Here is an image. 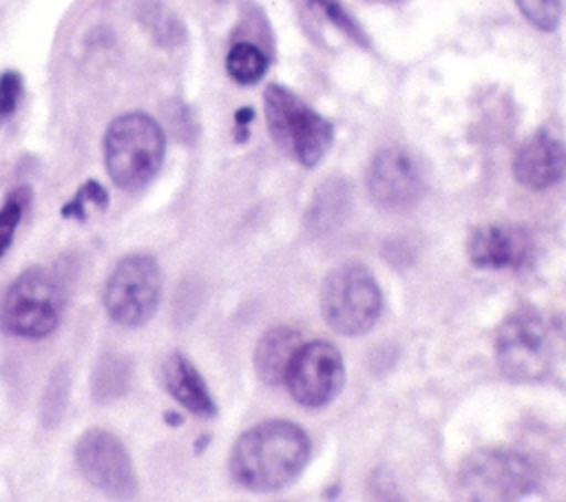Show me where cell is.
<instances>
[{
	"label": "cell",
	"instance_id": "ffe728a7",
	"mask_svg": "<svg viewBox=\"0 0 566 502\" xmlns=\"http://www.w3.org/2000/svg\"><path fill=\"white\" fill-rule=\"evenodd\" d=\"M31 199L29 188H15L2 203L0 208V257L7 252V248L13 241V232L22 219V212Z\"/></svg>",
	"mask_w": 566,
	"mask_h": 502
},
{
	"label": "cell",
	"instance_id": "9c48e42d",
	"mask_svg": "<svg viewBox=\"0 0 566 502\" xmlns=\"http://www.w3.org/2000/svg\"><path fill=\"white\" fill-rule=\"evenodd\" d=\"M75 464L84 480L113 500H133L137 473L124 442L106 429H88L75 442Z\"/></svg>",
	"mask_w": 566,
	"mask_h": 502
},
{
	"label": "cell",
	"instance_id": "30bf717a",
	"mask_svg": "<svg viewBox=\"0 0 566 502\" xmlns=\"http://www.w3.org/2000/svg\"><path fill=\"white\" fill-rule=\"evenodd\" d=\"M345 380L340 352L325 341L303 343L285 376L292 398L305 407L329 402Z\"/></svg>",
	"mask_w": 566,
	"mask_h": 502
},
{
	"label": "cell",
	"instance_id": "ac0fdd59",
	"mask_svg": "<svg viewBox=\"0 0 566 502\" xmlns=\"http://www.w3.org/2000/svg\"><path fill=\"white\" fill-rule=\"evenodd\" d=\"M130 383L128 363L119 356H106L93 376V396L97 400H115L119 398Z\"/></svg>",
	"mask_w": 566,
	"mask_h": 502
},
{
	"label": "cell",
	"instance_id": "7c38bea8",
	"mask_svg": "<svg viewBox=\"0 0 566 502\" xmlns=\"http://www.w3.org/2000/svg\"><path fill=\"white\" fill-rule=\"evenodd\" d=\"M467 252L473 265L486 270L522 268L533 254L531 234L511 223H489L471 232Z\"/></svg>",
	"mask_w": 566,
	"mask_h": 502
},
{
	"label": "cell",
	"instance_id": "4fadbf2b",
	"mask_svg": "<svg viewBox=\"0 0 566 502\" xmlns=\"http://www.w3.org/2000/svg\"><path fill=\"white\" fill-rule=\"evenodd\" d=\"M515 179L531 188L544 190L566 175V146L551 135H535L513 159Z\"/></svg>",
	"mask_w": 566,
	"mask_h": 502
},
{
	"label": "cell",
	"instance_id": "d4e9b609",
	"mask_svg": "<svg viewBox=\"0 0 566 502\" xmlns=\"http://www.w3.org/2000/svg\"><path fill=\"white\" fill-rule=\"evenodd\" d=\"M374 502H405V500H402L400 495L391 493V491H378L376 498H374Z\"/></svg>",
	"mask_w": 566,
	"mask_h": 502
},
{
	"label": "cell",
	"instance_id": "277c9868",
	"mask_svg": "<svg viewBox=\"0 0 566 502\" xmlns=\"http://www.w3.org/2000/svg\"><path fill=\"white\" fill-rule=\"evenodd\" d=\"M263 108L272 142L303 166H316L332 146V124L307 108L292 91L270 84L263 93Z\"/></svg>",
	"mask_w": 566,
	"mask_h": 502
},
{
	"label": "cell",
	"instance_id": "8992f818",
	"mask_svg": "<svg viewBox=\"0 0 566 502\" xmlns=\"http://www.w3.org/2000/svg\"><path fill=\"white\" fill-rule=\"evenodd\" d=\"M380 307V287L374 274L358 263L340 265L323 281L321 312L325 323L338 334H365L378 321Z\"/></svg>",
	"mask_w": 566,
	"mask_h": 502
},
{
	"label": "cell",
	"instance_id": "ba28073f",
	"mask_svg": "<svg viewBox=\"0 0 566 502\" xmlns=\"http://www.w3.org/2000/svg\"><path fill=\"white\" fill-rule=\"evenodd\" d=\"M500 369L511 380H537L553 360V341L546 321L535 312L509 316L495 336Z\"/></svg>",
	"mask_w": 566,
	"mask_h": 502
},
{
	"label": "cell",
	"instance_id": "cb8c5ba5",
	"mask_svg": "<svg viewBox=\"0 0 566 502\" xmlns=\"http://www.w3.org/2000/svg\"><path fill=\"white\" fill-rule=\"evenodd\" d=\"M22 95V77L18 71H4L0 75V126L15 113Z\"/></svg>",
	"mask_w": 566,
	"mask_h": 502
},
{
	"label": "cell",
	"instance_id": "e0dca14e",
	"mask_svg": "<svg viewBox=\"0 0 566 502\" xmlns=\"http://www.w3.org/2000/svg\"><path fill=\"white\" fill-rule=\"evenodd\" d=\"M226 71L237 84H254L268 71V57L250 42L234 44L226 55Z\"/></svg>",
	"mask_w": 566,
	"mask_h": 502
},
{
	"label": "cell",
	"instance_id": "44dd1931",
	"mask_svg": "<svg viewBox=\"0 0 566 502\" xmlns=\"http://www.w3.org/2000/svg\"><path fill=\"white\" fill-rule=\"evenodd\" d=\"M522 15L539 31H553L559 24V0H515Z\"/></svg>",
	"mask_w": 566,
	"mask_h": 502
},
{
	"label": "cell",
	"instance_id": "8fae6325",
	"mask_svg": "<svg viewBox=\"0 0 566 502\" xmlns=\"http://www.w3.org/2000/svg\"><path fill=\"white\" fill-rule=\"evenodd\" d=\"M367 190L376 206L400 210L418 201L422 177L409 153L400 148H382L369 164Z\"/></svg>",
	"mask_w": 566,
	"mask_h": 502
},
{
	"label": "cell",
	"instance_id": "d6986e66",
	"mask_svg": "<svg viewBox=\"0 0 566 502\" xmlns=\"http://www.w3.org/2000/svg\"><path fill=\"white\" fill-rule=\"evenodd\" d=\"M66 398H69V374L64 367L55 369L51 374V380L46 385V391L42 396V411H40V418L46 427H53L57 425V420L62 418L64 414V407H66Z\"/></svg>",
	"mask_w": 566,
	"mask_h": 502
},
{
	"label": "cell",
	"instance_id": "5bb4252c",
	"mask_svg": "<svg viewBox=\"0 0 566 502\" xmlns=\"http://www.w3.org/2000/svg\"><path fill=\"white\" fill-rule=\"evenodd\" d=\"M161 383L166 391L190 414H197L203 418L217 414L208 385L188 356L179 352L170 354L161 367Z\"/></svg>",
	"mask_w": 566,
	"mask_h": 502
},
{
	"label": "cell",
	"instance_id": "2e32d148",
	"mask_svg": "<svg viewBox=\"0 0 566 502\" xmlns=\"http://www.w3.org/2000/svg\"><path fill=\"white\" fill-rule=\"evenodd\" d=\"M139 22L148 29V33L161 46H177L186 38V29L181 20L159 2H144L139 7Z\"/></svg>",
	"mask_w": 566,
	"mask_h": 502
},
{
	"label": "cell",
	"instance_id": "3957f363",
	"mask_svg": "<svg viewBox=\"0 0 566 502\" xmlns=\"http://www.w3.org/2000/svg\"><path fill=\"white\" fill-rule=\"evenodd\" d=\"M64 301V287L51 270L27 268L2 299L0 327L13 336L44 338L57 327Z\"/></svg>",
	"mask_w": 566,
	"mask_h": 502
},
{
	"label": "cell",
	"instance_id": "7a4b0ae2",
	"mask_svg": "<svg viewBox=\"0 0 566 502\" xmlns=\"http://www.w3.org/2000/svg\"><path fill=\"white\" fill-rule=\"evenodd\" d=\"M102 148L113 184L122 190H139L161 168L166 135L150 115L133 111L108 124Z\"/></svg>",
	"mask_w": 566,
	"mask_h": 502
},
{
	"label": "cell",
	"instance_id": "603a6c76",
	"mask_svg": "<svg viewBox=\"0 0 566 502\" xmlns=\"http://www.w3.org/2000/svg\"><path fill=\"white\" fill-rule=\"evenodd\" d=\"M310 7L316 9L327 22H332L336 29H340L343 33H347L352 40H356L358 44H365V38L358 29V24L349 18V13L340 7L338 0H310Z\"/></svg>",
	"mask_w": 566,
	"mask_h": 502
},
{
	"label": "cell",
	"instance_id": "6da1fadb",
	"mask_svg": "<svg viewBox=\"0 0 566 502\" xmlns=\"http://www.w3.org/2000/svg\"><path fill=\"white\" fill-rule=\"evenodd\" d=\"M307 458L310 440L298 425L268 420L248 429L234 442L230 473L250 491H276L303 471Z\"/></svg>",
	"mask_w": 566,
	"mask_h": 502
},
{
	"label": "cell",
	"instance_id": "9a60e30c",
	"mask_svg": "<svg viewBox=\"0 0 566 502\" xmlns=\"http://www.w3.org/2000/svg\"><path fill=\"white\" fill-rule=\"evenodd\" d=\"M301 345H303L301 334L292 327L281 325L265 332L254 349V369L259 378L268 385L285 383V376Z\"/></svg>",
	"mask_w": 566,
	"mask_h": 502
},
{
	"label": "cell",
	"instance_id": "7402d4cb",
	"mask_svg": "<svg viewBox=\"0 0 566 502\" xmlns=\"http://www.w3.org/2000/svg\"><path fill=\"white\" fill-rule=\"evenodd\" d=\"M86 203H95L97 208H106L108 206V192L95 179L82 184V188L75 192V197L62 206V217H71V219L84 221Z\"/></svg>",
	"mask_w": 566,
	"mask_h": 502
},
{
	"label": "cell",
	"instance_id": "52a82bcc",
	"mask_svg": "<svg viewBox=\"0 0 566 502\" xmlns=\"http://www.w3.org/2000/svg\"><path fill=\"white\" fill-rule=\"evenodd\" d=\"M164 274L150 254H128L117 261L104 285L106 314L124 325L139 327L153 318L159 307Z\"/></svg>",
	"mask_w": 566,
	"mask_h": 502
},
{
	"label": "cell",
	"instance_id": "5b68a950",
	"mask_svg": "<svg viewBox=\"0 0 566 502\" xmlns=\"http://www.w3.org/2000/svg\"><path fill=\"white\" fill-rule=\"evenodd\" d=\"M533 462L511 449H480L464 458L458 489L464 502H520L535 484Z\"/></svg>",
	"mask_w": 566,
	"mask_h": 502
}]
</instances>
